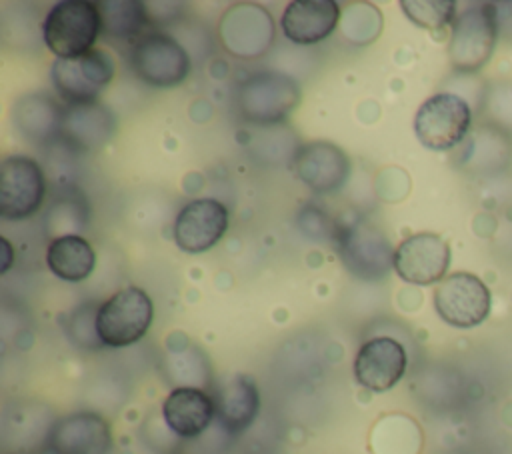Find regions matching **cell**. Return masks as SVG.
<instances>
[{"label":"cell","instance_id":"25","mask_svg":"<svg viewBox=\"0 0 512 454\" xmlns=\"http://www.w3.org/2000/svg\"><path fill=\"white\" fill-rule=\"evenodd\" d=\"M402 12L420 28L438 30L454 22L456 2L452 0H402Z\"/></svg>","mask_w":512,"mask_h":454},{"label":"cell","instance_id":"18","mask_svg":"<svg viewBox=\"0 0 512 454\" xmlns=\"http://www.w3.org/2000/svg\"><path fill=\"white\" fill-rule=\"evenodd\" d=\"M216 416L214 398L198 386H176L162 402V418L172 434L196 438Z\"/></svg>","mask_w":512,"mask_h":454},{"label":"cell","instance_id":"5","mask_svg":"<svg viewBox=\"0 0 512 454\" xmlns=\"http://www.w3.org/2000/svg\"><path fill=\"white\" fill-rule=\"evenodd\" d=\"M114 58L100 48L78 58H56L50 80L66 106H86L98 102L102 90L114 80Z\"/></svg>","mask_w":512,"mask_h":454},{"label":"cell","instance_id":"10","mask_svg":"<svg viewBox=\"0 0 512 454\" xmlns=\"http://www.w3.org/2000/svg\"><path fill=\"white\" fill-rule=\"evenodd\" d=\"M222 46L236 58L254 60L264 56L274 42V20L260 4H234L218 24Z\"/></svg>","mask_w":512,"mask_h":454},{"label":"cell","instance_id":"6","mask_svg":"<svg viewBox=\"0 0 512 454\" xmlns=\"http://www.w3.org/2000/svg\"><path fill=\"white\" fill-rule=\"evenodd\" d=\"M470 124V104L454 92H438L426 98L414 116L416 138L430 150L454 148L464 140Z\"/></svg>","mask_w":512,"mask_h":454},{"label":"cell","instance_id":"16","mask_svg":"<svg viewBox=\"0 0 512 454\" xmlns=\"http://www.w3.org/2000/svg\"><path fill=\"white\" fill-rule=\"evenodd\" d=\"M294 172L312 192L328 194L346 182L350 160L342 148L330 142H308L294 158Z\"/></svg>","mask_w":512,"mask_h":454},{"label":"cell","instance_id":"11","mask_svg":"<svg viewBox=\"0 0 512 454\" xmlns=\"http://www.w3.org/2000/svg\"><path fill=\"white\" fill-rule=\"evenodd\" d=\"M490 290L470 272L446 276L434 290V308L438 316L454 328H472L490 314Z\"/></svg>","mask_w":512,"mask_h":454},{"label":"cell","instance_id":"15","mask_svg":"<svg viewBox=\"0 0 512 454\" xmlns=\"http://www.w3.org/2000/svg\"><path fill=\"white\" fill-rule=\"evenodd\" d=\"M46 446L50 454H108L112 430L96 412H74L48 430Z\"/></svg>","mask_w":512,"mask_h":454},{"label":"cell","instance_id":"3","mask_svg":"<svg viewBox=\"0 0 512 454\" xmlns=\"http://www.w3.org/2000/svg\"><path fill=\"white\" fill-rule=\"evenodd\" d=\"M496 8L492 2H480L468 6L454 18L448 44L454 70L474 72L490 60L500 26Z\"/></svg>","mask_w":512,"mask_h":454},{"label":"cell","instance_id":"13","mask_svg":"<svg viewBox=\"0 0 512 454\" xmlns=\"http://www.w3.org/2000/svg\"><path fill=\"white\" fill-rule=\"evenodd\" d=\"M228 230V208L216 198L186 202L174 218L172 236L188 254H202L216 246Z\"/></svg>","mask_w":512,"mask_h":454},{"label":"cell","instance_id":"7","mask_svg":"<svg viewBox=\"0 0 512 454\" xmlns=\"http://www.w3.org/2000/svg\"><path fill=\"white\" fill-rule=\"evenodd\" d=\"M130 66L144 84L172 88L190 74L192 60L178 40L164 32H150L132 46Z\"/></svg>","mask_w":512,"mask_h":454},{"label":"cell","instance_id":"8","mask_svg":"<svg viewBox=\"0 0 512 454\" xmlns=\"http://www.w3.org/2000/svg\"><path fill=\"white\" fill-rule=\"evenodd\" d=\"M46 198V176L40 164L24 154L0 162V216L24 220L36 214Z\"/></svg>","mask_w":512,"mask_h":454},{"label":"cell","instance_id":"14","mask_svg":"<svg viewBox=\"0 0 512 454\" xmlns=\"http://www.w3.org/2000/svg\"><path fill=\"white\" fill-rule=\"evenodd\" d=\"M408 356L404 346L390 336L366 340L354 358V378L370 392H386L400 382Z\"/></svg>","mask_w":512,"mask_h":454},{"label":"cell","instance_id":"17","mask_svg":"<svg viewBox=\"0 0 512 454\" xmlns=\"http://www.w3.org/2000/svg\"><path fill=\"white\" fill-rule=\"evenodd\" d=\"M342 10L334 0H294L280 18L284 36L298 44L310 46L326 40L340 24Z\"/></svg>","mask_w":512,"mask_h":454},{"label":"cell","instance_id":"9","mask_svg":"<svg viewBox=\"0 0 512 454\" xmlns=\"http://www.w3.org/2000/svg\"><path fill=\"white\" fill-rule=\"evenodd\" d=\"M336 248L346 270L364 282L382 280L394 268L388 238L370 224L358 222L336 230Z\"/></svg>","mask_w":512,"mask_h":454},{"label":"cell","instance_id":"1","mask_svg":"<svg viewBox=\"0 0 512 454\" xmlns=\"http://www.w3.org/2000/svg\"><path fill=\"white\" fill-rule=\"evenodd\" d=\"M102 34L100 6L90 0H62L54 4L44 22L42 38L56 58H78L94 50Z\"/></svg>","mask_w":512,"mask_h":454},{"label":"cell","instance_id":"12","mask_svg":"<svg viewBox=\"0 0 512 454\" xmlns=\"http://www.w3.org/2000/svg\"><path fill=\"white\" fill-rule=\"evenodd\" d=\"M448 266L450 246L434 232L410 234L394 248V270L408 284L430 286L442 282Z\"/></svg>","mask_w":512,"mask_h":454},{"label":"cell","instance_id":"19","mask_svg":"<svg viewBox=\"0 0 512 454\" xmlns=\"http://www.w3.org/2000/svg\"><path fill=\"white\" fill-rule=\"evenodd\" d=\"M116 130L114 114L94 102L86 106H64L60 140L74 150H94L106 144Z\"/></svg>","mask_w":512,"mask_h":454},{"label":"cell","instance_id":"2","mask_svg":"<svg viewBox=\"0 0 512 454\" xmlns=\"http://www.w3.org/2000/svg\"><path fill=\"white\" fill-rule=\"evenodd\" d=\"M94 318L102 346L126 348L146 336L154 318V304L148 292L128 286L106 298L94 312Z\"/></svg>","mask_w":512,"mask_h":454},{"label":"cell","instance_id":"23","mask_svg":"<svg viewBox=\"0 0 512 454\" xmlns=\"http://www.w3.org/2000/svg\"><path fill=\"white\" fill-rule=\"evenodd\" d=\"M102 14V32L124 42H132V46L154 26L148 8L142 2H98Z\"/></svg>","mask_w":512,"mask_h":454},{"label":"cell","instance_id":"20","mask_svg":"<svg viewBox=\"0 0 512 454\" xmlns=\"http://www.w3.org/2000/svg\"><path fill=\"white\" fill-rule=\"evenodd\" d=\"M214 402H216V418L220 426L228 434H240L258 416V410H260L258 386L250 376L236 374L222 386Z\"/></svg>","mask_w":512,"mask_h":454},{"label":"cell","instance_id":"22","mask_svg":"<svg viewBox=\"0 0 512 454\" xmlns=\"http://www.w3.org/2000/svg\"><path fill=\"white\" fill-rule=\"evenodd\" d=\"M46 264L60 280L82 282L96 266V252L80 234L56 236L46 248Z\"/></svg>","mask_w":512,"mask_h":454},{"label":"cell","instance_id":"21","mask_svg":"<svg viewBox=\"0 0 512 454\" xmlns=\"http://www.w3.org/2000/svg\"><path fill=\"white\" fill-rule=\"evenodd\" d=\"M64 106L44 92L22 96L14 104V124L32 142H50L60 138Z\"/></svg>","mask_w":512,"mask_h":454},{"label":"cell","instance_id":"24","mask_svg":"<svg viewBox=\"0 0 512 454\" xmlns=\"http://www.w3.org/2000/svg\"><path fill=\"white\" fill-rule=\"evenodd\" d=\"M382 30V16L372 4L356 2L344 12L342 34L352 44H370Z\"/></svg>","mask_w":512,"mask_h":454},{"label":"cell","instance_id":"4","mask_svg":"<svg viewBox=\"0 0 512 454\" xmlns=\"http://www.w3.org/2000/svg\"><path fill=\"white\" fill-rule=\"evenodd\" d=\"M300 102V86L294 78L280 72H260L240 84V116L256 126L284 122Z\"/></svg>","mask_w":512,"mask_h":454}]
</instances>
